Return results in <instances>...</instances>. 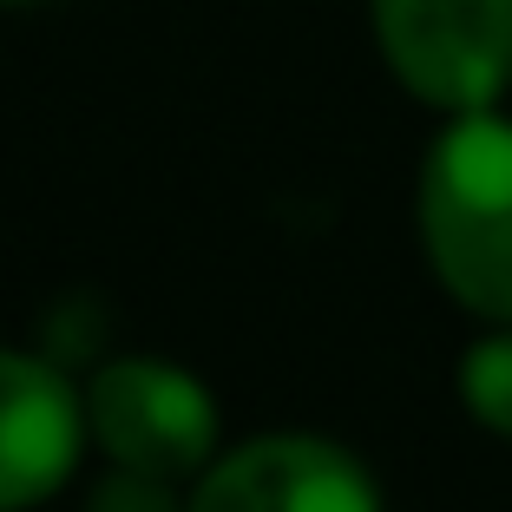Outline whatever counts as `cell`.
Returning a JSON list of instances; mask_svg holds the SVG:
<instances>
[{
    "instance_id": "cell-1",
    "label": "cell",
    "mask_w": 512,
    "mask_h": 512,
    "mask_svg": "<svg viewBox=\"0 0 512 512\" xmlns=\"http://www.w3.org/2000/svg\"><path fill=\"white\" fill-rule=\"evenodd\" d=\"M414 224L434 283L467 316L512 322V119L499 106L460 112L434 132Z\"/></svg>"
},
{
    "instance_id": "cell-2",
    "label": "cell",
    "mask_w": 512,
    "mask_h": 512,
    "mask_svg": "<svg viewBox=\"0 0 512 512\" xmlns=\"http://www.w3.org/2000/svg\"><path fill=\"white\" fill-rule=\"evenodd\" d=\"M368 27L394 86L440 119L512 92V0H368Z\"/></svg>"
},
{
    "instance_id": "cell-3",
    "label": "cell",
    "mask_w": 512,
    "mask_h": 512,
    "mask_svg": "<svg viewBox=\"0 0 512 512\" xmlns=\"http://www.w3.org/2000/svg\"><path fill=\"white\" fill-rule=\"evenodd\" d=\"M86 434L112 467L191 486L224 453V414L184 362L119 355L86 381Z\"/></svg>"
},
{
    "instance_id": "cell-4",
    "label": "cell",
    "mask_w": 512,
    "mask_h": 512,
    "mask_svg": "<svg viewBox=\"0 0 512 512\" xmlns=\"http://www.w3.org/2000/svg\"><path fill=\"white\" fill-rule=\"evenodd\" d=\"M191 512H388L375 473L329 434H250L191 480Z\"/></svg>"
},
{
    "instance_id": "cell-5",
    "label": "cell",
    "mask_w": 512,
    "mask_h": 512,
    "mask_svg": "<svg viewBox=\"0 0 512 512\" xmlns=\"http://www.w3.org/2000/svg\"><path fill=\"white\" fill-rule=\"evenodd\" d=\"M86 447V388H73L60 362L0 342V512L46 506Z\"/></svg>"
},
{
    "instance_id": "cell-6",
    "label": "cell",
    "mask_w": 512,
    "mask_h": 512,
    "mask_svg": "<svg viewBox=\"0 0 512 512\" xmlns=\"http://www.w3.org/2000/svg\"><path fill=\"white\" fill-rule=\"evenodd\" d=\"M453 388H460V407H467L486 434L512 440V322H493V329L460 355Z\"/></svg>"
},
{
    "instance_id": "cell-7",
    "label": "cell",
    "mask_w": 512,
    "mask_h": 512,
    "mask_svg": "<svg viewBox=\"0 0 512 512\" xmlns=\"http://www.w3.org/2000/svg\"><path fill=\"white\" fill-rule=\"evenodd\" d=\"M86 512H191V493H184L178 480H158V473L112 467L106 480L86 493Z\"/></svg>"
},
{
    "instance_id": "cell-8",
    "label": "cell",
    "mask_w": 512,
    "mask_h": 512,
    "mask_svg": "<svg viewBox=\"0 0 512 512\" xmlns=\"http://www.w3.org/2000/svg\"><path fill=\"white\" fill-rule=\"evenodd\" d=\"M0 7H40V0H0Z\"/></svg>"
}]
</instances>
